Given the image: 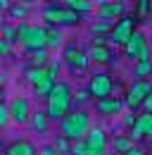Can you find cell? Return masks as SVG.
Wrapping results in <instances>:
<instances>
[{
	"label": "cell",
	"instance_id": "obj_1",
	"mask_svg": "<svg viewBox=\"0 0 152 155\" xmlns=\"http://www.w3.org/2000/svg\"><path fill=\"white\" fill-rule=\"evenodd\" d=\"M71 100H74V96H71L69 84L57 81V86L52 88V93L48 96V105H45V112L50 117V122H62L64 117L69 115Z\"/></svg>",
	"mask_w": 152,
	"mask_h": 155
},
{
	"label": "cell",
	"instance_id": "obj_2",
	"mask_svg": "<svg viewBox=\"0 0 152 155\" xmlns=\"http://www.w3.org/2000/svg\"><path fill=\"white\" fill-rule=\"evenodd\" d=\"M90 129H93V127H90V115L83 112V110H74V112H69V115L59 122L62 136L69 138L71 143H74V141H83Z\"/></svg>",
	"mask_w": 152,
	"mask_h": 155
},
{
	"label": "cell",
	"instance_id": "obj_3",
	"mask_svg": "<svg viewBox=\"0 0 152 155\" xmlns=\"http://www.w3.org/2000/svg\"><path fill=\"white\" fill-rule=\"evenodd\" d=\"M17 41L31 53V50H40L48 48V34L45 26H36V24H19L17 26Z\"/></svg>",
	"mask_w": 152,
	"mask_h": 155
},
{
	"label": "cell",
	"instance_id": "obj_4",
	"mask_svg": "<svg viewBox=\"0 0 152 155\" xmlns=\"http://www.w3.org/2000/svg\"><path fill=\"white\" fill-rule=\"evenodd\" d=\"M43 19L50 26H67V24H76L78 21V12L69 10V7H59V5H48L43 7Z\"/></svg>",
	"mask_w": 152,
	"mask_h": 155
},
{
	"label": "cell",
	"instance_id": "obj_5",
	"mask_svg": "<svg viewBox=\"0 0 152 155\" xmlns=\"http://www.w3.org/2000/svg\"><path fill=\"white\" fill-rule=\"evenodd\" d=\"M152 96V84L150 81H143V79H135L126 93V105L128 107H138V105H145V100Z\"/></svg>",
	"mask_w": 152,
	"mask_h": 155
},
{
	"label": "cell",
	"instance_id": "obj_6",
	"mask_svg": "<svg viewBox=\"0 0 152 155\" xmlns=\"http://www.w3.org/2000/svg\"><path fill=\"white\" fill-rule=\"evenodd\" d=\"M133 31H135V29H133V17L126 15V17H121V19L114 24V29L109 31V41L116 43V45H126L128 38L133 36Z\"/></svg>",
	"mask_w": 152,
	"mask_h": 155
},
{
	"label": "cell",
	"instance_id": "obj_7",
	"mask_svg": "<svg viewBox=\"0 0 152 155\" xmlns=\"http://www.w3.org/2000/svg\"><path fill=\"white\" fill-rule=\"evenodd\" d=\"M88 93L95 96L97 100H105V98H109L112 93V79L107 77V74H93L90 77V84H88Z\"/></svg>",
	"mask_w": 152,
	"mask_h": 155
},
{
	"label": "cell",
	"instance_id": "obj_8",
	"mask_svg": "<svg viewBox=\"0 0 152 155\" xmlns=\"http://www.w3.org/2000/svg\"><path fill=\"white\" fill-rule=\"evenodd\" d=\"M10 117L14 124H26L31 122V110H29V100L26 98H14L10 103Z\"/></svg>",
	"mask_w": 152,
	"mask_h": 155
},
{
	"label": "cell",
	"instance_id": "obj_9",
	"mask_svg": "<svg viewBox=\"0 0 152 155\" xmlns=\"http://www.w3.org/2000/svg\"><path fill=\"white\" fill-rule=\"evenodd\" d=\"M152 138V112H143V115H138L135 119V124L131 127V138L133 141H138V138Z\"/></svg>",
	"mask_w": 152,
	"mask_h": 155
},
{
	"label": "cell",
	"instance_id": "obj_10",
	"mask_svg": "<svg viewBox=\"0 0 152 155\" xmlns=\"http://www.w3.org/2000/svg\"><path fill=\"white\" fill-rule=\"evenodd\" d=\"M5 155H38V150L29 138H17L5 146Z\"/></svg>",
	"mask_w": 152,
	"mask_h": 155
},
{
	"label": "cell",
	"instance_id": "obj_11",
	"mask_svg": "<svg viewBox=\"0 0 152 155\" xmlns=\"http://www.w3.org/2000/svg\"><path fill=\"white\" fill-rule=\"evenodd\" d=\"M121 12H124V2H102L100 7H97V17L105 21L109 19H121Z\"/></svg>",
	"mask_w": 152,
	"mask_h": 155
},
{
	"label": "cell",
	"instance_id": "obj_12",
	"mask_svg": "<svg viewBox=\"0 0 152 155\" xmlns=\"http://www.w3.org/2000/svg\"><path fill=\"white\" fill-rule=\"evenodd\" d=\"M145 45H147V43H145V36H143V31H138V29H135V31H133V36L128 38V43L124 45V53H126L128 58H135V60H138L140 50H143Z\"/></svg>",
	"mask_w": 152,
	"mask_h": 155
},
{
	"label": "cell",
	"instance_id": "obj_13",
	"mask_svg": "<svg viewBox=\"0 0 152 155\" xmlns=\"http://www.w3.org/2000/svg\"><path fill=\"white\" fill-rule=\"evenodd\" d=\"M86 143H88V148H95V150H107V136H105V131L100 127H93L88 131Z\"/></svg>",
	"mask_w": 152,
	"mask_h": 155
},
{
	"label": "cell",
	"instance_id": "obj_14",
	"mask_svg": "<svg viewBox=\"0 0 152 155\" xmlns=\"http://www.w3.org/2000/svg\"><path fill=\"white\" fill-rule=\"evenodd\" d=\"M121 107H124V103H121L119 98H105V100H97V112H102V115H116Z\"/></svg>",
	"mask_w": 152,
	"mask_h": 155
},
{
	"label": "cell",
	"instance_id": "obj_15",
	"mask_svg": "<svg viewBox=\"0 0 152 155\" xmlns=\"http://www.w3.org/2000/svg\"><path fill=\"white\" fill-rule=\"evenodd\" d=\"M88 55H90V60H95V62H109V60H112V53L107 50V45H90Z\"/></svg>",
	"mask_w": 152,
	"mask_h": 155
},
{
	"label": "cell",
	"instance_id": "obj_16",
	"mask_svg": "<svg viewBox=\"0 0 152 155\" xmlns=\"http://www.w3.org/2000/svg\"><path fill=\"white\" fill-rule=\"evenodd\" d=\"M48 77H50V74H48V67H31V69L26 72V79H29L33 86L43 84V81H45Z\"/></svg>",
	"mask_w": 152,
	"mask_h": 155
},
{
	"label": "cell",
	"instance_id": "obj_17",
	"mask_svg": "<svg viewBox=\"0 0 152 155\" xmlns=\"http://www.w3.org/2000/svg\"><path fill=\"white\" fill-rule=\"evenodd\" d=\"M48 124H50L48 112H33V115H31V129H33V131H45Z\"/></svg>",
	"mask_w": 152,
	"mask_h": 155
},
{
	"label": "cell",
	"instance_id": "obj_18",
	"mask_svg": "<svg viewBox=\"0 0 152 155\" xmlns=\"http://www.w3.org/2000/svg\"><path fill=\"white\" fill-rule=\"evenodd\" d=\"M112 148H114V153L126 155L128 150H133V138L131 136H121V138H116V141L112 143Z\"/></svg>",
	"mask_w": 152,
	"mask_h": 155
},
{
	"label": "cell",
	"instance_id": "obj_19",
	"mask_svg": "<svg viewBox=\"0 0 152 155\" xmlns=\"http://www.w3.org/2000/svg\"><path fill=\"white\" fill-rule=\"evenodd\" d=\"M45 34H48V48H59L62 45V34H59L57 26L45 24Z\"/></svg>",
	"mask_w": 152,
	"mask_h": 155
},
{
	"label": "cell",
	"instance_id": "obj_20",
	"mask_svg": "<svg viewBox=\"0 0 152 155\" xmlns=\"http://www.w3.org/2000/svg\"><path fill=\"white\" fill-rule=\"evenodd\" d=\"M55 86H57V81L48 77L43 84H38V86H33V88H36V96L38 98H45V100H48V96L52 93V88H55Z\"/></svg>",
	"mask_w": 152,
	"mask_h": 155
},
{
	"label": "cell",
	"instance_id": "obj_21",
	"mask_svg": "<svg viewBox=\"0 0 152 155\" xmlns=\"http://www.w3.org/2000/svg\"><path fill=\"white\" fill-rule=\"evenodd\" d=\"M62 2H67V7L74 10V12H78V15L93 10V2H88V0H62Z\"/></svg>",
	"mask_w": 152,
	"mask_h": 155
},
{
	"label": "cell",
	"instance_id": "obj_22",
	"mask_svg": "<svg viewBox=\"0 0 152 155\" xmlns=\"http://www.w3.org/2000/svg\"><path fill=\"white\" fill-rule=\"evenodd\" d=\"M52 146L59 150V155H71V146H74V143H71L69 138H64V136H57Z\"/></svg>",
	"mask_w": 152,
	"mask_h": 155
},
{
	"label": "cell",
	"instance_id": "obj_23",
	"mask_svg": "<svg viewBox=\"0 0 152 155\" xmlns=\"http://www.w3.org/2000/svg\"><path fill=\"white\" fill-rule=\"evenodd\" d=\"M29 55H31L33 67H48V64H45V62H48V53H45V48H40V50H31Z\"/></svg>",
	"mask_w": 152,
	"mask_h": 155
},
{
	"label": "cell",
	"instance_id": "obj_24",
	"mask_svg": "<svg viewBox=\"0 0 152 155\" xmlns=\"http://www.w3.org/2000/svg\"><path fill=\"white\" fill-rule=\"evenodd\" d=\"M71 64H74L76 69H86V67L90 64V55L81 50V53H78V55H76V58H74V62H71Z\"/></svg>",
	"mask_w": 152,
	"mask_h": 155
},
{
	"label": "cell",
	"instance_id": "obj_25",
	"mask_svg": "<svg viewBox=\"0 0 152 155\" xmlns=\"http://www.w3.org/2000/svg\"><path fill=\"white\" fill-rule=\"evenodd\" d=\"M150 72H152L150 60H138V64H135V77H145V74H150Z\"/></svg>",
	"mask_w": 152,
	"mask_h": 155
},
{
	"label": "cell",
	"instance_id": "obj_26",
	"mask_svg": "<svg viewBox=\"0 0 152 155\" xmlns=\"http://www.w3.org/2000/svg\"><path fill=\"white\" fill-rule=\"evenodd\" d=\"M10 122H12V117H10V105L0 103V129H5Z\"/></svg>",
	"mask_w": 152,
	"mask_h": 155
},
{
	"label": "cell",
	"instance_id": "obj_27",
	"mask_svg": "<svg viewBox=\"0 0 152 155\" xmlns=\"http://www.w3.org/2000/svg\"><path fill=\"white\" fill-rule=\"evenodd\" d=\"M71 155H88V143H86V138H83V141H74Z\"/></svg>",
	"mask_w": 152,
	"mask_h": 155
},
{
	"label": "cell",
	"instance_id": "obj_28",
	"mask_svg": "<svg viewBox=\"0 0 152 155\" xmlns=\"http://www.w3.org/2000/svg\"><path fill=\"white\" fill-rule=\"evenodd\" d=\"M78 53H81V48H78V45H67V48H64V55H62V58L67 60V62H74V58L78 55Z\"/></svg>",
	"mask_w": 152,
	"mask_h": 155
},
{
	"label": "cell",
	"instance_id": "obj_29",
	"mask_svg": "<svg viewBox=\"0 0 152 155\" xmlns=\"http://www.w3.org/2000/svg\"><path fill=\"white\" fill-rule=\"evenodd\" d=\"M107 29H109V31L114 29L112 21H100V24H93V26H90V31H93V34H97V31H107Z\"/></svg>",
	"mask_w": 152,
	"mask_h": 155
},
{
	"label": "cell",
	"instance_id": "obj_30",
	"mask_svg": "<svg viewBox=\"0 0 152 155\" xmlns=\"http://www.w3.org/2000/svg\"><path fill=\"white\" fill-rule=\"evenodd\" d=\"M26 12H29V10H26V5H14V7L10 10V15H12V17H21V19L26 17Z\"/></svg>",
	"mask_w": 152,
	"mask_h": 155
},
{
	"label": "cell",
	"instance_id": "obj_31",
	"mask_svg": "<svg viewBox=\"0 0 152 155\" xmlns=\"http://www.w3.org/2000/svg\"><path fill=\"white\" fill-rule=\"evenodd\" d=\"M38 155H59V150H57L55 146H40Z\"/></svg>",
	"mask_w": 152,
	"mask_h": 155
},
{
	"label": "cell",
	"instance_id": "obj_32",
	"mask_svg": "<svg viewBox=\"0 0 152 155\" xmlns=\"http://www.w3.org/2000/svg\"><path fill=\"white\" fill-rule=\"evenodd\" d=\"M57 67H59V62H50V64H48V74H50V79H55L57 81Z\"/></svg>",
	"mask_w": 152,
	"mask_h": 155
},
{
	"label": "cell",
	"instance_id": "obj_33",
	"mask_svg": "<svg viewBox=\"0 0 152 155\" xmlns=\"http://www.w3.org/2000/svg\"><path fill=\"white\" fill-rule=\"evenodd\" d=\"M147 10H150V0H138V12L145 15Z\"/></svg>",
	"mask_w": 152,
	"mask_h": 155
},
{
	"label": "cell",
	"instance_id": "obj_34",
	"mask_svg": "<svg viewBox=\"0 0 152 155\" xmlns=\"http://www.w3.org/2000/svg\"><path fill=\"white\" fill-rule=\"evenodd\" d=\"M0 53H2V55H7V53H10V41H7V38L0 41Z\"/></svg>",
	"mask_w": 152,
	"mask_h": 155
},
{
	"label": "cell",
	"instance_id": "obj_35",
	"mask_svg": "<svg viewBox=\"0 0 152 155\" xmlns=\"http://www.w3.org/2000/svg\"><path fill=\"white\" fill-rule=\"evenodd\" d=\"M138 60H150V48L145 45L143 50H140V55H138Z\"/></svg>",
	"mask_w": 152,
	"mask_h": 155
},
{
	"label": "cell",
	"instance_id": "obj_36",
	"mask_svg": "<svg viewBox=\"0 0 152 155\" xmlns=\"http://www.w3.org/2000/svg\"><path fill=\"white\" fill-rule=\"evenodd\" d=\"M107 41H109V38H105V36H95V38H93V45H105Z\"/></svg>",
	"mask_w": 152,
	"mask_h": 155
},
{
	"label": "cell",
	"instance_id": "obj_37",
	"mask_svg": "<svg viewBox=\"0 0 152 155\" xmlns=\"http://www.w3.org/2000/svg\"><path fill=\"white\" fill-rule=\"evenodd\" d=\"M143 107H145V112H152V96L145 100V105H143Z\"/></svg>",
	"mask_w": 152,
	"mask_h": 155
},
{
	"label": "cell",
	"instance_id": "obj_38",
	"mask_svg": "<svg viewBox=\"0 0 152 155\" xmlns=\"http://www.w3.org/2000/svg\"><path fill=\"white\" fill-rule=\"evenodd\" d=\"M88 155H105V150H95V148H88Z\"/></svg>",
	"mask_w": 152,
	"mask_h": 155
},
{
	"label": "cell",
	"instance_id": "obj_39",
	"mask_svg": "<svg viewBox=\"0 0 152 155\" xmlns=\"http://www.w3.org/2000/svg\"><path fill=\"white\" fill-rule=\"evenodd\" d=\"M126 155H145V153H143V150H138V148H133V150H128Z\"/></svg>",
	"mask_w": 152,
	"mask_h": 155
},
{
	"label": "cell",
	"instance_id": "obj_40",
	"mask_svg": "<svg viewBox=\"0 0 152 155\" xmlns=\"http://www.w3.org/2000/svg\"><path fill=\"white\" fill-rule=\"evenodd\" d=\"M150 10H152V0H150Z\"/></svg>",
	"mask_w": 152,
	"mask_h": 155
}]
</instances>
